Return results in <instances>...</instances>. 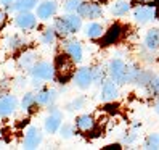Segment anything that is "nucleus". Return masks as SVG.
<instances>
[{"mask_svg": "<svg viewBox=\"0 0 159 150\" xmlns=\"http://www.w3.org/2000/svg\"><path fill=\"white\" fill-rule=\"evenodd\" d=\"M74 61L68 53L64 55H58L57 60H55V76L58 78V81L61 84L68 82L72 74H74Z\"/></svg>", "mask_w": 159, "mask_h": 150, "instance_id": "1", "label": "nucleus"}, {"mask_svg": "<svg viewBox=\"0 0 159 150\" xmlns=\"http://www.w3.org/2000/svg\"><path fill=\"white\" fill-rule=\"evenodd\" d=\"M79 16L82 18H89V20H95V18H100L103 10H101V5L97 2H82L79 10H77Z\"/></svg>", "mask_w": 159, "mask_h": 150, "instance_id": "2", "label": "nucleus"}, {"mask_svg": "<svg viewBox=\"0 0 159 150\" xmlns=\"http://www.w3.org/2000/svg\"><path fill=\"white\" fill-rule=\"evenodd\" d=\"M31 73L34 78L39 79H53L55 78V66L47 61H39L31 68Z\"/></svg>", "mask_w": 159, "mask_h": 150, "instance_id": "3", "label": "nucleus"}, {"mask_svg": "<svg viewBox=\"0 0 159 150\" xmlns=\"http://www.w3.org/2000/svg\"><path fill=\"white\" fill-rule=\"evenodd\" d=\"M125 70H127V65L124 60L116 58L109 63V74L116 82L119 84H124V76H125Z\"/></svg>", "mask_w": 159, "mask_h": 150, "instance_id": "4", "label": "nucleus"}, {"mask_svg": "<svg viewBox=\"0 0 159 150\" xmlns=\"http://www.w3.org/2000/svg\"><path fill=\"white\" fill-rule=\"evenodd\" d=\"M18 100L13 95H3L0 97V116H8L16 110Z\"/></svg>", "mask_w": 159, "mask_h": 150, "instance_id": "5", "label": "nucleus"}, {"mask_svg": "<svg viewBox=\"0 0 159 150\" xmlns=\"http://www.w3.org/2000/svg\"><path fill=\"white\" fill-rule=\"evenodd\" d=\"M60 126H61V113L58 110H53L45 119V131L53 134L60 129Z\"/></svg>", "mask_w": 159, "mask_h": 150, "instance_id": "6", "label": "nucleus"}, {"mask_svg": "<svg viewBox=\"0 0 159 150\" xmlns=\"http://www.w3.org/2000/svg\"><path fill=\"white\" fill-rule=\"evenodd\" d=\"M74 79H76V84L80 87V89H87L90 84L93 82V74H92V70L89 68H80L76 76H74Z\"/></svg>", "mask_w": 159, "mask_h": 150, "instance_id": "7", "label": "nucleus"}, {"mask_svg": "<svg viewBox=\"0 0 159 150\" xmlns=\"http://www.w3.org/2000/svg\"><path fill=\"white\" fill-rule=\"evenodd\" d=\"M120 34H122V27H120L119 24H113L109 27V29L103 34V41H101V45H111V44H114L119 41V37Z\"/></svg>", "mask_w": 159, "mask_h": 150, "instance_id": "8", "label": "nucleus"}, {"mask_svg": "<svg viewBox=\"0 0 159 150\" xmlns=\"http://www.w3.org/2000/svg\"><path fill=\"white\" fill-rule=\"evenodd\" d=\"M154 16H156V10H153L151 7H137L134 10V18L138 23H148Z\"/></svg>", "mask_w": 159, "mask_h": 150, "instance_id": "9", "label": "nucleus"}, {"mask_svg": "<svg viewBox=\"0 0 159 150\" xmlns=\"http://www.w3.org/2000/svg\"><path fill=\"white\" fill-rule=\"evenodd\" d=\"M42 140V136L39 133V129L37 128H29L27 129V133L24 136V147L26 148H35L37 145L40 144Z\"/></svg>", "mask_w": 159, "mask_h": 150, "instance_id": "10", "label": "nucleus"}, {"mask_svg": "<svg viewBox=\"0 0 159 150\" xmlns=\"http://www.w3.org/2000/svg\"><path fill=\"white\" fill-rule=\"evenodd\" d=\"M55 99H57V92L52 89H43L35 95L37 105H42V107H50L55 102Z\"/></svg>", "mask_w": 159, "mask_h": 150, "instance_id": "11", "label": "nucleus"}, {"mask_svg": "<svg viewBox=\"0 0 159 150\" xmlns=\"http://www.w3.org/2000/svg\"><path fill=\"white\" fill-rule=\"evenodd\" d=\"M64 52H66L76 63H79L82 60V47L77 41H69V42L64 44Z\"/></svg>", "mask_w": 159, "mask_h": 150, "instance_id": "12", "label": "nucleus"}, {"mask_svg": "<svg viewBox=\"0 0 159 150\" xmlns=\"http://www.w3.org/2000/svg\"><path fill=\"white\" fill-rule=\"evenodd\" d=\"M16 24L21 27V29H32L35 26V16L31 12H21L16 16Z\"/></svg>", "mask_w": 159, "mask_h": 150, "instance_id": "13", "label": "nucleus"}, {"mask_svg": "<svg viewBox=\"0 0 159 150\" xmlns=\"http://www.w3.org/2000/svg\"><path fill=\"white\" fill-rule=\"evenodd\" d=\"M76 128L77 131H80V133H92L93 129H95V121H93V118L90 115H82L76 119Z\"/></svg>", "mask_w": 159, "mask_h": 150, "instance_id": "14", "label": "nucleus"}, {"mask_svg": "<svg viewBox=\"0 0 159 150\" xmlns=\"http://www.w3.org/2000/svg\"><path fill=\"white\" fill-rule=\"evenodd\" d=\"M55 12H57V3L50 2V0H47V2L37 7V16L42 18V20H48L50 16L55 15Z\"/></svg>", "mask_w": 159, "mask_h": 150, "instance_id": "15", "label": "nucleus"}, {"mask_svg": "<svg viewBox=\"0 0 159 150\" xmlns=\"http://www.w3.org/2000/svg\"><path fill=\"white\" fill-rule=\"evenodd\" d=\"M117 97V87L113 81H105L101 89V99L105 102H111Z\"/></svg>", "mask_w": 159, "mask_h": 150, "instance_id": "16", "label": "nucleus"}, {"mask_svg": "<svg viewBox=\"0 0 159 150\" xmlns=\"http://www.w3.org/2000/svg\"><path fill=\"white\" fill-rule=\"evenodd\" d=\"M53 27H55V31H57V34L61 36V37H68V36L74 34V29L69 26V23L66 21V18H58V20L55 21Z\"/></svg>", "mask_w": 159, "mask_h": 150, "instance_id": "17", "label": "nucleus"}, {"mask_svg": "<svg viewBox=\"0 0 159 150\" xmlns=\"http://www.w3.org/2000/svg\"><path fill=\"white\" fill-rule=\"evenodd\" d=\"M145 44H146V49L156 50L159 47V29H156V27L149 29L146 37H145Z\"/></svg>", "mask_w": 159, "mask_h": 150, "instance_id": "18", "label": "nucleus"}, {"mask_svg": "<svg viewBox=\"0 0 159 150\" xmlns=\"http://www.w3.org/2000/svg\"><path fill=\"white\" fill-rule=\"evenodd\" d=\"M85 34H87V37H90V39H98V37H103L105 29H103V26L98 24V23H90L85 27Z\"/></svg>", "mask_w": 159, "mask_h": 150, "instance_id": "19", "label": "nucleus"}, {"mask_svg": "<svg viewBox=\"0 0 159 150\" xmlns=\"http://www.w3.org/2000/svg\"><path fill=\"white\" fill-rule=\"evenodd\" d=\"M35 5H37V0H16L13 7H10V8L16 10V12H29Z\"/></svg>", "mask_w": 159, "mask_h": 150, "instance_id": "20", "label": "nucleus"}, {"mask_svg": "<svg viewBox=\"0 0 159 150\" xmlns=\"http://www.w3.org/2000/svg\"><path fill=\"white\" fill-rule=\"evenodd\" d=\"M142 70H138L135 65H127V70H125V76H124V84L125 82H135L138 74Z\"/></svg>", "mask_w": 159, "mask_h": 150, "instance_id": "21", "label": "nucleus"}, {"mask_svg": "<svg viewBox=\"0 0 159 150\" xmlns=\"http://www.w3.org/2000/svg\"><path fill=\"white\" fill-rule=\"evenodd\" d=\"M34 61H35L34 52H24L21 57H20V65H21L23 68H29V70H31L34 65H35Z\"/></svg>", "mask_w": 159, "mask_h": 150, "instance_id": "22", "label": "nucleus"}, {"mask_svg": "<svg viewBox=\"0 0 159 150\" xmlns=\"http://www.w3.org/2000/svg\"><path fill=\"white\" fill-rule=\"evenodd\" d=\"M129 8H130V5L127 3V2H124V0H119V2H116L114 3V7H113V13L114 15H125L127 12H129Z\"/></svg>", "mask_w": 159, "mask_h": 150, "instance_id": "23", "label": "nucleus"}, {"mask_svg": "<svg viewBox=\"0 0 159 150\" xmlns=\"http://www.w3.org/2000/svg\"><path fill=\"white\" fill-rule=\"evenodd\" d=\"M8 49H11V50H16V49H20V47L24 45V39L20 36H11V37H8Z\"/></svg>", "mask_w": 159, "mask_h": 150, "instance_id": "24", "label": "nucleus"}, {"mask_svg": "<svg viewBox=\"0 0 159 150\" xmlns=\"http://www.w3.org/2000/svg\"><path fill=\"white\" fill-rule=\"evenodd\" d=\"M145 148L148 150H156L159 148V134H151V136H148L146 140H145Z\"/></svg>", "mask_w": 159, "mask_h": 150, "instance_id": "25", "label": "nucleus"}, {"mask_svg": "<svg viewBox=\"0 0 159 150\" xmlns=\"http://www.w3.org/2000/svg\"><path fill=\"white\" fill-rule=\"evenodd\" d=\"M64 18H66V21L69 23V26L74 29V32H76L77 29H80V26H82L80 16H77V15H69V16H64Z\"/></svg>", "mask_w": 159, "mask_h": 150, "instance_id": "26", "label": "nucleus"}, {"mask_svg": "<svg viewBox=\"0 0 159 150\" xmlns=\"http://www.w3.org/2000/svg\"><path fill=\"white\" fill-rule=\"evenodd\" d=\"M146 87L151 95H159V76H153L151 81L146 84Z\"/></svg>", "mask_w": 159, "mask_h": 150, "instance_id": "27", "label": "nucleus"}, {"mask_svg": "<svg viewBox=\"0 0 159 150\" xmlns=\"http://www.w3.org/2000/svg\"><path fill=\"white\" fill-rule=\"evenodd\" d=\"M55 34H57L55 27H48V29H45L43 34H42V42H43V44H53Z\"/></svg>", "mask_w": 159, "mask_h": 150, "instance_id": "28", "label": "nucleus"}, {"mask_svg": "<svg viewBox=\"0 0 159 150\" xmlns=\"http://www.w3.org/2000/svg\"><path fill=\"white\" fill-rule=\"evenodd\" d=\"M151 78H153V74L149 73V71H140V74H138V78H137V84H142V86H146V84L151 81Z\"/></svg>", "mask_w": 159, "mask_h": 150, "instance_id": "29", "label": "nucleus"}, {"mask_svg": "<svg viewBox=\"0 0 159 150\" xmlns=\"http://www.w3.org/2000/svg\"><path fill=\"white\" fill-rule=\"evenodd\" d=\"M35 104H37V102H35V95H34V94H26L24 99H23V108L24 110H29Z\"/></svg>", "mask_w": 159, "mask_h": 150, "instance_id": "30", "label": "nucleus"}, {"mask_svg": "<svg viewBox=\"0 0 159 150\" xmlns=\"http://www.w3.org/2000/svg\"><path fill=\"white\" fill-rule=\"evenodd\" d=\"M80 3H82V0H68L64 8H66V12H77Z\"/></svg>", "mask_w": 159, "mask_h": 150, "instance_id": "31", "label": "nucleus"}, {"mask_svg": "<svg viewBox=\"0 0 159 150\" xmlns=\"http://www.w3.org/2000/svg\"><path fill=\"white\" fill-rule=\"evenodd\" d=\"M92 74H93V82L101 84V81H103V70L100 66H97V68L92 70Z\"/></svg>", "mask_w": 159, "mask_h": 150, "instance_id": "32", "label": "nucleus"}, {"mask_svg": "<svg viewBox=\"0 0 159 150\" xmlns=\"http://www.w3.org/2000/svg\"><path fill=\"white\" fill-rule=\"evenodd\" d=\"M60 133H61V136H63L64 139H69V137L72 136V126H71V124H63L61 129H60Z\"/></svg>", "mask_w": 159, "mask_h": 150, "instance_id": "33", "label": "nucleus"}, {"mask_svg": "<svg viewBox=\"0 0 159 150\" xmlns=\"http://www.w3.org/2000/svg\"><path fill=\"white\" fill-rule=\"evenodd\" d=\"M84 107V99H77V100H74V102H71V104L68 105V110H79V108H82Z\"/></svg>", "mask_w": 159, "mask_h": 150, "instance_id": "34", "label": "nucleus"}, {"mask_svg": "<svg viewBox=\"0 0 159 150\" xmlns=\"http://www.w3.org/2000/svg\"><path fill=\"white\" fill-rule=\"evenodd\" d=\"M135 139H137V133H135V131H132V133H130L129 136H125V137H124V140H125L127 144H132Z\"/></svg>", "mask_w": 159, "mask_h": 150, "instance_id": "35", "label": "nucleus"}, {"mask_svg": "<svg viewBox=\"0 0 159 150\" xmlns=\"http://www.w3.org/2000/svg\"><path fill=\"white\" fill-rule=\"evenodd\" d=\"M159 2V0H135V3H140V5H153Z\"/></svg>", "mask_w": 159, "mask_h": 150, "instance_id": "36", "label": "nucleus"}, {"mask_svg": "<svg viewBox=\"0 0 159 150\" xmlns=\"http://www.w3.org/2000/svg\"><path fill=\"white\" fill-rule=\"evenodd\" d=\"M5 21H7V15H5L3 10H0V27L5 24Z\"/></svg>", "mask_w": 159, "mask_h": 150, "instance_id": "37", "label": "nucleus"}, {"mask_svg": "<svg viewBox=\"0 0 159 150\" xmlns=\"http://www.w3.org/2000/svg\"><path fill=\"white\" fill-rule=\"evenodd\" d=\"M119 148H120L119 144H111V145H106L105 147V150H119Z\"/></svg>", "mask_w": 159, "mask_h": 150, "instance_id": "38", "label": "nucleus"}, {"mask_svg": "<svg viewBox=\"0 0 159 150\" xmlns=\"http://www.w3.org/2000/svg\"><path fill=\"white\" fill-rule=\"evenodd\" d=\"M13 2H15V0H0V3H3V5H7L8 8H10V7L13 5Z\"/></svg>", "mask_w": 159, "mask_h": 150, "instance_id": "39", "label": "nucleus"}, {"mask_svg": "<svg viewBox=\"0 0 159 150\" xmlns=\"http://www.w3.org/2000/svg\"><path fill=\"white\" fill-rule=\"evenodd\" d=\"M154 108H156V111H157V113H159V100L156 102V107H154Z\"/></svg>", "mask_w": 159, "mask_h": 150, "instance_id": "40", "label": "nucleus"}, {"mask_svg": "<svg viewBox=\"0 0 159 150\" xmlns=\"http://www.w3.org/2000/svg\"><path fill=\"white\" fill-rule=\"evenodd\" d=\"M156 18L159 20V5H157V8H156Z\"/></svg>", "mask_w": 159, "mask_h": 150, "instance_id": "41", "label": "nucleus"}]
</instances>
